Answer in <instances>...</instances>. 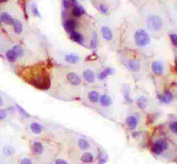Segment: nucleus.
Wrapping results in <instances>:
<instances>
[{
  "instance_id": "6",
  "label": "nucleus",
  "mask_w": 177,
  "mask_h": 164,
  "mask_svg": "<svg viewBox=\"0 0 177 164\" xmlns=\"http://www.w3.org/2000/svg\"><path fill=\"white\" fill-rule=\"evenodd\" d=\"M152 68L154 74H156L157 75H161L163 72V65L161 62H159V61L154 62L153 64H152Z\"/></svg>"
},
{
  "instance_id": "4",
  "label": "nucleus",
  "mask_w": 177,
  "mask_h": 164,
  "mask_svg": "<svg viewBox=\"0 0 177 164\" xmlns=\"http://www.w3.org/2000/svg\"><path fill=\"white\" fill-rule=\"evenodd\" d=\"M32 84L37 88L42 89H47L49 87L50 81L48 77L45 75H38L33 79Z\"/></svg>"
},
{
  "instance_id": "11",
  "label": "nucleus",
  "mask_w": 177,
  "mask_h": 164,
  "mask_svg": "<svg viewBox=\"0 0 177 164\" xmlns=\"http://www.w3.org/2000/svg\"><path fill=\"white\" fill-rule=\"evenodd\" d=\"M173 99H174L173 94L169 91L165 92L163 96L161 97V101L164 102V103H169V102L172 101Z\"/></svg>"
},
{
  "instance_id": "34",
  "label": "nucleus",
  "mask_w": 177,
  "mask_h": 164,
  "mask_svg": "<svg viewBox=\"0 0 177 164\" xmlns=\"http://www.w3.org/2000/svg\"><path fill=\"white\" fill-rule=\"evenodd\" d=\"M21 164H32V161L31 159H29L28 158L23 159L21 161Z\"/></svg>"
},
{
  "instance_id": "25",
  "label": "nucleus",
  "mask_w": 177,
  "mask_h": 164,
  "mask_svg": "<svg viewBox=\"0 0 177 164\" xmlns=\"http://www.w3.org/2000/svg\"><path fill=\"white\" fill-rule=\"evenodd\" d=\"M71 38L73 40L76 42H80L82 40V36L80 33L76 32V31H73Z\"/></svg>"
},
{
  "instance_id": "37",
  "label": "nucleus",
  "mask_w": 177,
  "mask_h": 164,
  "mask_svg": "<svg viewBox=\"0 0 177 164\" xmlns=\"http://www.w3.org/2000/svg\"><path fill=\"white\" fill-rule=\"evenodd\" d=\"M33 12L34 14L37 15H39V12L38 11V9H37V7L33 6Z\"/></svg>"
},
{
  "instance_id": "38",
  "label": "nucleus",
  "mask_w": 177,
  "mask_h": 164,
  "mask_svg": "<svg viewBox=\"0 0 177 164\" xmlns=\"http://www.w3.org/2000/svg\"><path fill=\"white\" fill-rule=\"evenodd\" d=\"M18 109H19V111H20V112H21V113H22V114H24V115H25V116H28V114H26V112L25 111H24V109H23L22 108H21V107H19V106H18Z\"/></svg>"
},
{
  "instance_id": "33",
  "label": "nucleus",
  "mask_w": 177,
  "mask_h": 164,
  "mask_svg": "<svg viewBox=\"0 0 177 164\" xmlns=\"http://www.w3.org/2000/svg\"><path fill=\"white\" fill-rule=\"evenodd\" d=\"M99 8H100V11L102 12L103 13H108V8H107V6H105V5L104 4H100V6H99Z\"/></svg>"
},
{
  "instance_id": "10",
  "label": "nucleus",
  "mask_w": 177,
  "mask_h": 164,
  "mask_svg": "<svg viewBox=\"0 0 177 164\" xmlns=\"http://www.w3.org/2000/svg\"><path fill=\"white\" fill-rule=\"evenodd\" d=\"M80 159L84 163H91L94 160V156L91 152H85L81 156Z\"/></svg>"
},
{
  "instance_id": "21",
  "label": "nucleus",
  "mask_w": 177,
  "mask_h": 164,
  "mask_svg": "<svg viewBox=\"0 0 177 164\" xmlns=\"http://www.w3.org/2000/svg\"><path fill=\"white\" fill-rule=\"evenodd\" d=\"M113 72V69L111 68H107L105 70H104L103 72H102L101 73H99L98 75V78H99L100 80H104L105 78H106L108 76V75H110V74H111Z\"/></svg>"
},
{
  "instance_id": "5",
  "label": "nucleus",
  "mask_w": 177,
  "mask_h": 164,
  "mask_svg": "<svg viewBox=\"0 0 177 164\" xmlns=\"http://www.w3.org/2000/svg\"><path fill=\"white\" fill-rule=\"evenodd\" d=\"M67 79L69 80V82L74 86H77L81 82L80 78L75 73H69L67 75Z\"/></svg>"
},
{
  "instance_id": "14",
  "label": "nucleus",
  "mask_w": 177,
  "mask_h": 164,
  "mask_svg": "<svg viewBox=\"0 0 177 164\" xmlns=\"http://www.w3.org/2000/svg\"><path fill=\"white\" fill-rule=\"evenodd\" d=\"M31 130L34 134H39L43 131V126L38 123H33L31 125Z\"/></svg>"
},
{
  "instance_id": "39",
  "label": "nucleus",
  "mask_w": 177,
  "mask_h": 164,
  "mask_svg": "<svg viewBox=\"0 0 177 164\" xmlns=\"http://www.w3.org/2000/svg\"><path fill=\"white\" fill-rule=\"evenodd\" d=\"M3 105V100H2V98L0 96V106Z\"/></svg>"
},
{
  "instance_id": "27",
  "label": "nucleus",
  "mask_w": 177,
  "mask_h": 164,
  "mask_svg": "<svg viewBox=\"0 0 177 164\" xmlns=\"http://www.w3.org/2000/svg\"><path fill=\"white\" fill-rule=\"evenodd\" d=\"M147 99L144 97H140L138 99V105L140 107V108H145L147 106Z\"/></svg>"
},
{
  "instance_id": "9",
  "label": "nucleus",
  "mask_w": 177,
  "mask_h": 164,
  "mask_svg": "<svg viewBox=\"0 0 177 164\" xmlns=\"http://www.w3.org/2000/svg\"><path fill=\"white\" fill-rule=\"evenodd\" d=\"M44 150V146L42 143H40V142L39 141H36L33 143V151L36 155H42Z\"/></svg>"
},
{
  "instance_id": "15",
  "label": "nucleus",
  "mask_w": 177,
  "mask_h": 164,
  "mask_svg": "<svg viewBox=\"0 0 177 164\" xmlns=\"http://www.w3.org/2000/svg\"><path fill=\"white\" fill-rule=\"evenodd\" d=\"M100 102L102 106L103 107H109L111 104V98L106 94H103L101 96L100 99Z\"/></svg>"
},
{
  "instance_id": "26",
  "label": "nucleus",
  "mask_w": 177,
  "mask_h": 164,
  "mask_svg": "<svg viewBox=\"0 0 177 164\" xmlns=\"http://www.w3.org/2000/svg\"><path fill=\"white\" fill-rule=\"evenodd\" d=\"M12 50L15 53V54L17 55L18 57H21V56H22L24 54V51L22 49V48L18 45L15 46Z\"/></svg>"
},
{
  "instance_id": "36",
  "label": "nucleus",
  "mask_w": 177,
  "mask_h": 164,
  "mask_svg": "<svg viewBox=\"0 0 177 164\" xmlns=\"http://www.w3.org/2000/svg\"><path fill=\"white\" fill-rule=\"evenodd\" d=\"M63 4H64V6L66 7V8H69V7L71 6V3H70V2L68 1V0H64Z\"/></svg>"
},
{
  "instance_id": "8",
  "label": "nucleus",
  "mask_w": 177,
  "mask_h": 164,
  "mask_svg": "<svg viewBox=\"0 0 177 164\" xmlns=\"http://www.w3.org/2000/svg\"><path fill=\"white\" fill-rule=\"evenodd\" d=\"M77 145H78L80 150L82 151H86L89 150V148H90V144L85 139H80L78 141H77Z\"/></svg>"
},
{
  "instance_id": "31",
  "label": "nucleus",
  "mask_w": 177,
  "mask_h": 164,
  "mask_svg": "<svg viewBox=\"0 0 177 164\" xmlns=\"http://www.w3.org/2000/svg\"><path fill=\"white\" fill-rule=\"evenodd\" d=\"M97 42H98V41H97V35H96V33H93V38H92V40H91L92 47H96L97 45Z\"/></svg>"
},
{
  "instance_id": "12",
  "label": "nucleus",
  "mask_w": 177,
  "mask_h": 164,
  "mask_svg": "<svg viewBox=\"0 0 177 164\" xmlns=\"http://www.w3.org/2000/svg\"><path fill=\"white\" fill-rule=\"evenodd\" d=\"M83 77L85 79L86 81L88 82H93L95 80V76H94V73L91 70H85L83 73Z\"/></svg>"
},
{
  "instance_id": "17",
  "label": "nucleus",
  "mask_w": 177,
  "mask_h": 164,
  "mask_svg": "<svg viewBox=\"0 0 177 164\" xmlns=\"http://www.w3.org/2000/svg\"><path fill=\"white\" fill-rule=\"evenodd\" d=\"M2 152H3L4 156L10 157V156H12L14 155L15 149L12 146H5L2 149Z\"/></svg>"
},
{
  "instance_id": "2",
  "label": "nucleus",
  "mask_w": 177,
  "mask_h": 164,
  "mask_svg": "<svg viewBox=\"0 0 177 164\" xmlns=\"http://www.w3.org/2000/svg\"><path fill=\"white\" fill-rule=\"evenodd\" d=\"M150 38L146 31L144 30H139L135 33V41L136 44L140 46H145L148 45Z\"/></svg>"
},
{
  "instance_id": "30",
  "label": "nucleus",
  "mask_w": 177,
  "mask_h": 164,
  "mask_svg": "<svg viewBox=\"0 0 177 164\" xmlns=\"http://www.w3.org/2000/svg\"><path fill=\"white\" fill-rule=\"evenodd\" d=\"M7 116V113L6 110L0 109V121H2L6 118Z\"/></svg>"
},
{
  "instance_id": "13",
  "label": "nucleus",
  "mask_w": 177,
  "mask_h": 164,
  "mask_svg": "<svg viewBox=\"0 0 177 164\" xmlns=\"http://www.w3.org/2000/svg\"><path fill=\"white\" fill-rule=\"evenodd\" d=\"M102 34H103L104 39H105L106 40L110 41L112 39V32H111L110 28L107 27V26H104L102 28Z\"/></svg>"
},
{
  "instance_id": "18",
  "label": "nucleus",
  "mask_w": 177,
  "mask_h": 164,
  "mask_svg": "<svg viewBox=\"0 0 177 164\" xmlns=\"http://www.w3.org/2000/svg\"><path fill=\"white\" fill-rule=\"evenodd\" d=\"M127 66L130 70L133 71V72H137L139 69L140 65L138 62V61L134 60H129L128 61Z\"/></svg>"
},
{
  "instance_id": "16",
  "label": "nucleus",
  "mask_w": 177,
  "mask_h": 164,
  "mask_svg": "<svg viewBox=\"0 0 177 164\" xmlns=\"http://www.w3.org/2000/svg\"><path fill=\"white\" fill-rule=\"evenodd\" d=\"M2 21L6 24H13L14 19L11 15L8 14V13H3L1 15Z\"/></svg>"
},
{
  "instance_id": "29",
  "label": "nucleus",
  "mask_w": 177,
  "mask_h": 164,
  "mask_svg": "<svg viewBox=\"0 0 177 164\" xmlns=\"http://www.w3.org/2000/svg\"><path fill=\"white\" fill-rule=\"evenodd\" d=\"M169 128H170V130L174 134H176L177 133V123H176V121H174L172 123H170V125H169Z\"/></svg>"
},
{
  "instance_id": "1",
  "label": "nucleus",
  "mask_w": 177,
  "mask_h": 164,
  "mask_svg": "<svg viewBox=\"0 0 177 164\" xmlns=\"http://www.w3.org/2000/svg\"><path fill=\"white\" fill-rule=\"evenodd\" d=\"M163 25L162 19L155 15H150L147 19V26L152 31H159Z\"/></svg>"
},
{
  "instance_id": "40",
  "label": "nucleus",
  "mask_w": 177,
  "mask_h": 164,
  "mask_svg": "<svg viewBox=\"0 0 177 164\" xmlns=\"http://www.w3.org/2000/svg\"><path fill=\"white\" fill-rule=\"evenodd\" d=\"M71 1H73V2H75V1H76V0H71Z\"/></svg>"
},
{
  "instance_id": "20",
  "label": "nucleus",
  "mask_w": 177,
  "mask_h": 164,
  "mask_svg": "<svg viewBox=\"0 0 177 164\" xmlns=\"http://www.w3.org/2000/svg\"><path fill=\"white\" fill-rule=\"evenodd\" d=\"M13 24L15 32L18 34H20L21 32H22L23 26H22V24L21 23V22H19V20H14Z\"/></svg>"
},
{
  "instance_id": "23",
  "label": "nucleus",
  "mask_w": 177,
  "mask_h": 164,
  "mask_svg": "<svg viewBox=\"0 0 177 164\" xmlns=\"http://www.w3.org/2000/svg\"><path fill=\"white\" fill-rule=\"evenodd\" d=\"M88 98L91 102H96L99 100V94L96 91H92L89 93Z\"/></svg>"
},
{
  "instance_id": "3",
  "label": "nucleus",
  "mask_w": 177,
  "mask_h": 164,
  "mask_svg": "<svg viewBox=\"0 0 177 164\" xmlns=\"http://www.w3.org/2000/svg\"><path fill=\"white\" fill-rule=\"evenodd\" d=\"M168 142L165 139H159L152 146V151L156 155H160L168 148Z\"/></svg>"
},
{
  "instance_id": "22",
  "label": "nucleus",
  "mask_w": 177,
  "mask_h": 164,
  "mask_svg": "<svg viewBox=\"0 0 177 164\" xmlns=\"http://www.w3.org/2000/svg\"><path fill=\"white\" fill-rule=\"evenodd\" d=\"M64 27L68 32H72L76 28V24L73 20H67L65 22Z\"/></svg>"
},
{
  "instance_id": "35",
  "label": "nucleus",
  "mask_w": 177,
  "mask_h": 164,
  "mask_svg": "<svg viewBox=\"0 0 177 164\" xmlns=\"http://www.w3.org/2000/svg\"><path fill=\"white\" fill-rule=\"evenodd\" d=\"M55 164H68V163L65 160L59 159H57L55 161Z\"/></svg>"
},
{
  "instance_id": "19",
  "label": "nucleus",
  "mask_w": 177,
  "mask_h": 164,
  "mask_svg": "<svg viewBox=\"0 0 177 164\" xmlns=\"http://www.w3.org/2000/svg\"><path fill=\"white\" fill-rule=\"evenodd\" d=\"M65 60L67 61L68 63H71V64H76L79 61L78 56L74 54H68L65 56Z\"/></svg>"
},
{
  "instance_id": "7",
  "label": "nucleus",
  "mask_w": 177,
  "mask_h": 164,
  "mask_svg": "<svg viewBox=\"0 0 177 164\" xmlns=\"http://www.w3.org/2000/svg\"><path fill=\"white\" fill-rule=\"evenodd\" d=\"M125 122L127 126H128V128H129L131 129H134L138 126L137 119L136 117L133 116L127 117Z\"/></svg>"
},
{
  "instance_id": "24",
  "label": "nucleus",
  "mask_w": 177,
  "mask_h": 164,
  "mask_svg": "<svg viewBox=\"0 0 177 164\" xmlns=\"http://www.w3.org/2000/svg\"><path fill=\"white\" fill-rule=\"evenodd\" d=\"M17 58H18V56H17L13 50H9L7 51L6 58L10 62H14V61H15Z\"/></svg>"
},
{
  "instance_id": "32",
  "label": "nucleus",
  "mask_w": 177,
  "mask_h": 164,
  "mask_svg": "<svg viewBox=\"0 0 177 164\" xmlns=\"http://www.w3.org/2000/svg\"><path fill=\"white\" fill-rule=\"evenodd\" d=\"M171 41L174 46L177 45V36L176 34H171L170 35Z\"/></svg>"
},
{
  "instance_id": "28",
  "label": "nucleus",
  "mask_w": 177,
  "mask_h": 164,
  "mask_svg": "<svg viewBox=\"0 0 177 164\" xmlns=\"http://www.w3.org/2000/svg\"><path fill=\"white\" fill-rule=\"evenodd\" d=\"M72 13L75 17H80V16L82 15V9L80 8V7L76 6V7H74V8H73Z\"/></svg>"
}]
</instances>
